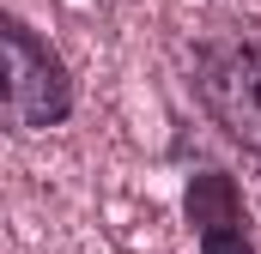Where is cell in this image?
<instances>
[{"label":"cell","instance_id":"1","mask_svg":"<svg viewBox=\"0 0 261 254\" xmlns=\"http://www.w3.org/2000/svg\"><path fill=\"white\" fill-rule=\"evenodd\" d=\"M195 97L231 145L261 157V18L225 24L195 49Z\"/></svg>","mask_w":261,"mask_h":254},{"label":"cell","instance_id":"2","mask_svg":"<svg viewBox=\"0 0 261 254\" xmlns=\"http://www.w3.org/2000/svg\"><path fill=\"white\" fill-rule=\"evenodd\" d=\"M79 103L67 61L18 12H0V133H49Z\"/></svg>","mask_w":261,"mask_h":254},{"label":"cell","instance_id":"3","mask_svg":"<svg viewBox=\"0 0 261 254\" xmlns=\"http://www.w3.org/2000/svg\"><path fill=\"white\" fill-rule=\"evenodd\" d=\"M182 218H189V236H195L200 254H261L237 176H225V170H213V164L189 176V188H182Z\"/></svg>","mask_w":261,"mask_h":254}]
</instances>
